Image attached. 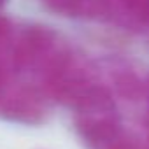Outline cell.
Listing matches in <instances>:
<instances>
[{
  "instance_id": "obj_7",
  "label": "cell",
  "mask_w": 149,
  "mask_h": 149,
  "mask_svg": "<svg viewBox=\"0 0 149 149\" xmlns=\"http://www.w3.org/2000/svg\"><path fill=\"white\" fill-rule=\"evenodd\" d=\"M144 126H146V132L149 135V102H147V109H146V116H144Z\"/></svg>"
},
{
  "instance_id": "obj_1",
  "label": "cell",
  "mask_w": 149,
  "mask_h": 149,
  "mask_svg": "<svg viewBox=\"0 0 149 149\" xmlns=\"http://www.w3.org/2000/svg\"><path fill=\"white\" fill-rule=\"evenodd\" d=\"M14 65L21 70L39 72L46 79L49 74L61 65L68 54L58 46L56 35L40 26L26 28L14 46Z\"/></svg>"
},
{
  "instance_id": "obj_8",
  "label": "cell",
  "mask_w": 149,
  "mask_h": 149,
  "mask_svg": "<svg viewBox=\"0 0 149 149\" xmlns=\"http://www.w3.org/2000/svg\"><path fill=\"white\" fill-rule=\"evenodd\" d=\"M2 91H4V72L0 68V97H2Z\"/></svg>"
},
{
  "instance_id": "obj_9",
  "label": "cell",
  "mask_w": 149,
  "mask_h": 149,
  "mask_svg": "<svg viewBox=\"0 0 149 149\" xmlns=\"http://www.w3.org/2000/svg\"><path fill=\"white\" fill-rule=\"evenodd\" d=\"M6 2H7V0H0V6H4Z\"/></svg>"
},
{
  "instance_id": "obj_4",
  "label": "cell",
  "mask_w": 149,
  "mask_h": 149,
  "mask_svg": "<svg viewBox=\"0 0 149 149\" xmlns=\"http://www.w3.org/2000/svg\"><path fill=\"white\" fill-rule=\"evenodd\" d=\"M0 112L7 116L11 121L33 125L40 121L42 107L37 95L21 90L7 97H0Z\"/></svg>"
},
{
  "instance_id": "obj_2",
  "label": "cell",
  "mask_w": 149,
  "mask_h": 149,
  "mask_svg": "<svg viewBox=\"0 0 149 149\" xmlns=\"http://www.w3.org/2000/svg\"><path fill=\"white\" fill-rule=\"evenodd\" d=\"M76 130L88 149H137L116 111L79 114L76 116Z\"/></svg>"
},
{
  "instance_id": "obj_10",
  "label": "cell",
  "mask_w": 149,
  "mask_h": 149,
  "mask_svg": "<svg viewBox=\"0 0 149 149\" xmlns=\"http://www.w3.org/2000/svg\"><path fill=\"white\" fill-rule=\"evenodd\" d=\"M147 149H149V146H147Z\"/></svg>"
},
{
  "instance_id": "obj_5",
  "label": "cell",
  "mask_w": 149,
  "mask_h": 149,
  "mask_svg": "<svg viewBox=\"0 0 149 149\" xmlns=\"http://www.w3.org/2000/svg\"><path fill=\"white\" fill-rule=\"evenodd\" d=\"M54 13L63 16H90L98 13L100 0H42Z\"/></svg>"
},
{
  "instance_id": "obj_3",
  "label": "cell",
  "mask_w": 149,
  "mask_h": 149,
  "mask_svg": "<svg viewBox=\"0 0 149 149\" xmlns=\"http://www.w3.org/2000/svg\"><path fill=\"white\" fill-rule=\"evenodd\" d=\"M98 13L125 28L144 26L149 21V0H100Z\"/></svg>"
},
{
  "instance_id": "obj_6",
  "label": "cell",
  "mask_w": 149,
  "mask_h": 149,
  "mask_svg": "<svg viewBox=\"0 0 149 149\" xmlns=\"http://www.w3.org/2000/svg\"><path fill=\"white\" fill-rule=\"evenodd\" d=\"M7 33H9V21L4 16H0V40L6 39Z\"/></svg>"
}]
</instances>
